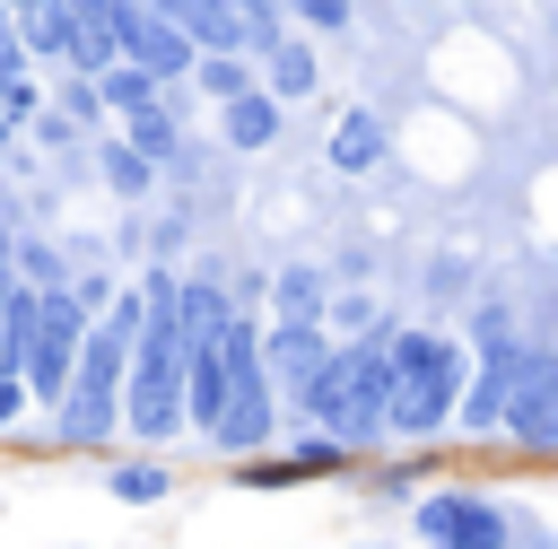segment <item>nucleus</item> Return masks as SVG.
I'll use <instances>...</instances> for the list:
<instances>
[{"label": "nucleus", "mask_w": 558, "mask_h": 549, "mask_svg": "<svg viewBox=\"0 0 558 549\" xmlns=\"http://www.w3.org/2000/svg\"><path fill=\"white\" fill-rule=\"evenodd\" d=\"M140 331H148V296H122V305L87 331V349H78V366H70V392H61V436H70V444H105V436L122 427V392H131V349H140Z\"/></svg>", "instance_id": "nucleus-1"}, {"label": "nucleus", "mask_w": 558, "mask_h": 549, "mask_svg": "<svg viewBox=\"0 0 558 549\" xmlns=\"http://www.w3.org/2000/svg\"><path fill=\"white\" fill-rule=\"evenodd\" d=\"M471 366H480V349L453 340V331H427V322L392 331V436H436V427H453Z\"/></svg>", "instance_id": "nucleus-2"}, {"label": "nucleus", "mask_w": 558, "mask_h": 549, "mask_svg": "<svg viewBox=\"0 0 558 549\" xmlns=\"http://www.w3.org/2000/svg\"><path fill=\"white\" fill-rule=\"evenodd\" d=\"M122 418H131V436H174L192 410H183V305L166 314V305H148V331H140V349H131V392H122Z\"/></svg>", "instance_id": "nucleus-3"}, {"label": "nucleus", "mask_w": 558, "mask_h": 549, "mask_svg": "<svg viewBox=\"0 0 558 549\" xmlns=\"http://www.w3.org/2000/svg\"><path fill=\"white\" fill-rule=\"evenodd\" d=\"M410 532H418L427 549H514V540H523L514 505L488 497V488H427V497L410 505Z\"/></svg>", "instance_id": "nucleus-4"}, {"label": "nucleus", "mask_w": 558, "mask_h": 549, "mask_svg": "<svg viewBox=\"0 0 558 549\" xmlns=\"http://www.w3.org/2000/svg\"><path fill=\"white\" fill-rule=\"evenodd\" d=\"M78 349H87V314H78V296H70V288H44V314H35V340H26V383H35L44 401H61Z\"/></svg>", "instance_id": "nucleus-5"}, {"label": "nucleus", "mask_w": 558, "mask_h": 549, "mask_svg": "<svg viewBox=\"0 0 558 549\" xmlns=\"http://www.w3.org/2000/svg\"><path fill=\"white\" fill-rule=\"evenodd\" d=\"M113 26H122V61H140V70H157V78H183V70L201 61L192 26H183L166 0H113Z\"/></svg>", "instance_id": "nucleus-6"}, {"label": "nucleus", "mask_w": 558, "mask_h": 549, "mask_svg": "<svg viewBox=\"0 0 558 549\" xmlns=\"http://www.w3.org/2000/svg\"><path fill=\"white\" fill-rule=\"evenodd\" d=\"M506 436H514L523 453H558V349H549V340H523V375H514Z\"/></svg>", "instance_id": "nucleus-7"}, {"label": "nucleus", "mask_w": 558, "mask_h": 549, "mask_svg": "<svg viewBox=\"0 0 558 549\" xmlns=\"http://www.w3.org/2000/svg\"><path fill=\"white\" fill-rule=\"evenodd\" d=\"M514 375H523V340H488V349H480V366H471V383H462V410H453V427H462V436H506Z\"/></svg>", "instance_id": "nucleus-8"}, {"label": "nucleus", "mask_w": 558, "mask_h": 549, "mask_svg": "<svg viewBox=\"0 0 558 549\" xmlns=\"http://www.w3.org/2000/svg\"><path fill=\"white\" fill-rule=\"evenodd\" d=\"M262 357H270V383L296 401V392H305V383H314V375H323L340 349H331V331H323L314 314H279V322L262 331Z\"/></svg>", "instance_id": "nucleus-9"}, {"label": "nucleus", "mask_w": 558, "mask_h": 549, "mask_svg": "<svg viewBox=\"0 0 558 549\" xmlns=\"http://www.w3.org/2000/svg\"><path fill=\"white\" fill-rule=\"evenodd\" d=\"M349 436H331V427H314L288 462H244V488H296V479H331V471H349Z\"/></svg>", "instance_id": "nucleus-10"}, {"label": "nucleus", "mask_w": 558, "mask_h": 549, "mask_svg": "<svg viewBox=\"0 0 558 549\" xmlns=\"http://www.w3.org/2000/svg\"><path fill=\"white\" fill-rule=\"evenodd\" d=\"M279 105H288V96H270V87L227 96V139H235V148H270V139H279Z\"/></svg>", "instance_id": "nucleus-11"}, {"label": "nucleus", "mask_w": 558, "mask_h": 549, "mask_svg": "<svg viewBox=\"0 0 558 549\" xmlns=\"http://www.w3.org/2000/svg\"><path fill=\"white\" fill-rule=\"evenodd\" d=\"M375 157H384V122H375L366 105L340 113V122H331V166H340V174H366Z\"/></svg>", "instance_id": "nucleus-12"}, {"label": "nucleus", "mask_w": 558, "mask_h": 549, "mask_svg": "<svg viewBox=\"0 0 558 549\" xmlns=\"http://www.w3.org/2000/svg\"><path fill=\"white\" fill-rule=\"evenodd\" d=\"M26 44L35 52H70L78 44V0H35L26 9Z\"/></svg>", "instance_id": "nucleus-13"}, {"label": "nucleus", "mask_w": 558, "mask_h": 549, "mask_svg": "<svg viewBox=\"0 0 558 549\" xmlns=\"http://www.w3.org/2000/svg\"><path fill=\"white\" fill-rule=\"evenodd\" d=\"M262 61H270V96H314V52H305L296 35H279Z\"/></svg>", "instance_id": "nucleus-14"}, {"label": "nucleus", "mask_w": 558, "mask_h": 549, "mask_svg": "<svg viewBox=\"0 0 558 549\" xmlns=\"http://www.w3.org/2000/svg\"><path fill=\"white\" fill-rule=\"evenodd\" d=\"M96 87H105V105L140 113V105H157V87H166V78H157V70H140V61H113V70L96 78Z\"/></svg>", "instance_id": "nucleus-15"}, {"label": "nucleus", "mask_w": 558, "mask_h": 549, "mask_svg": "<svg viewBox=\"0 0 558 549\" xmlns=\"http://www.w3.org/2000/svg\"><path fill=\"white\" fill-rule=\"evenodd\" d=\"M209 331H227V296L209 279H183V340H209Z\"/></svg>", "instance_id": "nucleus-16"}, {"label": "nucleus", "mask_w": 558, "mask_h": 549, "mask_svg": "<svg viewBox=\"0 0 558 549\" xmlns=\"http://www.w3.org/2000/svg\"><path fill=\"white\" fill-rule=\"evenodd\" d=\"M148 166H157V157H148L140 139H122V148H105V183H113L122 200H140V192H148Z\"/></svg>", "instance_id": "nucleus-17"}, {"label": "nucleus", "mask_w": 558, "mask_h": 549, "mask_svg": "<svg viewBox=\"0 0 558 549\" xmlns=\"http://www.w3.org/2000/svg\"><path fill=\"white\" fill-rule=\"evenodd\" d=\"M192 78L227 105V96H244V52H201V61H192Z\"/></svg>", "instance_id": "nucleus-18"}, {"label": "nucleus", "mask_w": 558, "mask_h": 549, "mask_svg": "<svg viewBox=\"0 0 558 549\" xmlns=\"http://www.w3.org/2000/svg\"><path fill=\"white\" fill-rule=\"evenodd\" d=\"M288 17H296V26H314V35H349L357 0H288Z\"/></svg>", "instance_id": "nucleus-19"}, {"label": "nucleus", "mask_w": 558, "mask_h": 549, "mask_svg": "<svg viewBox=\"0 0 558 549\" xmlns=\"http://www.w3.org/2000/svg\"><path fill=\"white\" fill-rule=\"evenodd\" d=\"M279 314H314L323 322V279L314 270H279Z\"/></svg>", "instance_id": "nucleus-20"}, {"label": "nucleus", "mask_w": 558, "mask_h": 549, "mask_svg": "<svg viewBox=\"0 0 558 549\" xmlns=\"http://www.w3.org/2000/svg\"><path fill=\"white\" fill-rule=\"evenodd\" d=\"M113 497H122V505H148V497H166V471H157V462H122V471H113Z\"/></svg>", "instance_id": "nucleus-21"}, {"label": "nucleus", "mask_w": 558, "mask_h": 549, "mask_svg": "<svg viewBox=\"0 0 558 549\" xmlns=\"http://www.w3.org/2000/svg\"><path fill=\"white\" fill-rule=\"evenodd\" d=\"M131 139H140L148 157H174V122H166V105H140V113H131Z\"/></svg>", "instance_id": "nucleus-22"}, {"label": "nucleus", "mask_w": 558, "mask_h": 549, "mask_svg": "<svg viewBox=\"0 0 558 549\" xmlns=\"http://www.w3.org/2000/svg\"><path fill=\"white\" fill-rule=\"evenodd\" d=\"M331 322H340V331H375V305H366V296H349V305H340Z\"/></svg>", "instance_id": "nucleus-23"}, {"label": "nucleus", "mask_w": 558, "mask_h": 549, "mask_svg": "<svg viewBox=\"0 0 558 549\" xmlns=\"http://www.w3.org/2000/svg\"><path fill=\"white\" fill-rule=\"evenodd\" d=\"M17 401H26V392H17V375L0 366V418H17Z\"/></svg>", "instance_id": "nucleus-24"}, {"label": "nucleus", "mask_w": 558, "mask_h": 549, "mask_svg": "<svg viewBox=\"0 0 558 549\" xmlns=\"http://www.w3.org/2000/svg\"><path fill=\"white\" fill-rule=\"evenodd\" d=\"M514 549H558V540H549V532H532V514H523V540H514Z\"/></svg>", "instance_id": "nucleus-25"}, {"label": "nucleus", "mask_w": 558, "mask_h": 549, "mask_svg": "<svg viewBox=\"0 0 558 549\" xmlns=\"http://www.w3.org/2000/svg\"><path fill=\"white\" fill-rule=\"evenodd\" d=\"M9 9H35V0H9Z\"/></svg>", "instance_id": "nucleus-26"}, {"label": "nucleus", "mask_w": 558, "mask_h": 549, "mask_svg": "<svg viewBox=\"0 0 558 549\" xmlns=\"http://www.w3.org/2000/svg\"><path fill=\"white\" fill-rule=\"evenodd\" d=\"M0 131H9V113H0Z\"/></svg>", "instance_id": "nucleus-27"}, {"label": "nucleus", "mask_w": 558, "mask_h": 549, "mask_svg": "<svg viewBox=\"0 0 558 549\" xmlns=\"http://www.w3.org/2000/svg\"><path fill=\"white\" fill-rule=\"evenodd\" d=\"M410 9H427V0H410Z\"/></svg>", "instance_id": "nucleus-28"}]
</instances>
